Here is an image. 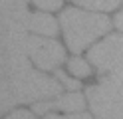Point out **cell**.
<instances>
[{
    "label": "cell",
    "mask_w": 123,
    "mask_h": 119,
    "mask_svg": "<svg viewBox=\"0 0 123 119\" xmlns=\"http://www.w3.org/2000/svg\"><path fill=\"white\" fill-rule=\"evenodd\" d=\"M62 91L60 79L48 77L28 66L14 74L0 77V115L10 111L16 103H36L56 97Z\"/></svg>",
    "instance_id": "cell-1"
},
{
    "label": "cell",
    "mask_w": 123,
    "mask_h": 119,
    "mask_svg": "<svg viewBox=\"0 0 123 119\" xmlns=\"http://www.w3.org/2000/svg\"><path fill=\"white\" fill-rule=\"evenodd\" d=\"M8 119H34V115L28 113V111H24V109H20V111H14V113H10Z\"/></svg>",
    "instance_id": "cell-13"
},
{
    "label": "cell",
    "mask_w": 123,
    "mask_h": 119,
    "mask_svg": "<svg viewBox=\"0 0 123 119\" xmlns=\"http://www.w3.org/2000/svg\"><path fill=\"white\" fill-rule=\"evenodd\" d=\"M32 2L42 10H58L62 6V0H32Z\"/></svg>",
    "instance_id": "cell-11"
},
{
    "label": "cell",
    "mask_w": 123,
    "mask_h": 119,
    "mask_svg": "<svg viewBox=\"0 0 123 119\" xmlns=\"http://www.w3.org/2000/svg\"><path fill=\"white\" fill-rule=\"evenodd\" d=\"M74 2L86 6L89 10H113V8H117L121 0H74Z\"/></svg>",
    "instance_id": "cell-8"
},
{
    "label": "cell",
    "mask_w": 123,
    "mask_h": 119,
    "mask_svg": "<svg viewBox=\"0 0 123 119\" xmlns=\"http://www.w3.org/2000/svg\"><path fill=\"white\" fill-rule=\"evenodd\" d=\"M115 26H117V28L123 32V12H119L117 16H115Z\"/></svg>",
    "instance_id": "cell-14"
},
{
    "label": "cell",
    "mask_w": 123,
    "mask_h": 119,
    "mask_svg": "<svg viewBox=\"0 0 123 119\" xmlns=\"http://www.w3.org/2000/svg\"><path fill=\"white\" fill-rule=\"evenodd\" d=\"M56 77L62 81V85H66V87H68V89H80V87H81V83L78 81V79H74V77H70V75H66L64 71H58Z\"/></svg>",
    "instance_id": "cell-10"
},
{
    "label": "cell",
    "mask_w": 123,
    "mask_h": 119,
    "mask_svg": "<svg viewBox=\"0 0 123 119\" xmlns=\"http://www.w3.org/2000/svg\"><path fill=\"white\" fill-rule=\"evenodd\" d=\"M60 26L64 28L66 42L74 54H80L95 38L103 36L111 28V22L103 14H93L86 10H64L60 16Z\"/></svg>",
    "instance_id": "cell-2"
},
{
    "label": "cell",
    "mask_w": 123,
    "mask_h": 119,
    "mask_svg": "<svg viewBox=\"0 0 123 119\" xmlns=\"http://www.w3.org/2000/svg\"><path fill=\"white\" fill-rule=\"evenodd\" d=\"M68 68H70V71H72V74L80 75V77L89 75V63H87V62H83L81 58H74V60H70Z\"/></svg>",
    "instance_id": "cell-9"
},
{
    "label": "cell",
    "mask_w": 123,
    "mask_h": 119,
    "mask_svg": "<svg viewBox=\"0 0 123 119\" xmlns=\"http://www.w3.org/2000/svg\"><path fill=\"white\" fill-rule=\"evenodd\" d=\"M28 56L40 69L48 71L58 68L66 58V52L56 40H46L40 36H28Z\"/></svg>",
    "instance_id": "cell-5"
},
{
    "label": "cell",
    "mask_w": 123,
    "mask_h": 119,
    "mask_svg": "<svg viewBox=\"0 0 123 119\" xmlns=\"http://www.w3.org/2000/svg\"><path fill=\"white\" fill-rule=\"evenodd\" d=\"M30 32L42 36H56L58 34V22L48 14H30V24H28Z\"/></svg>",
    "instance_id": "cell-7"
},
{
    "label": "cell",
    "mask_w": 123,
    "mask_h": 119,
    "mask_svg": "<svg viewBox=\"0 0 123 119\" xmlns=\"http://www.w3.org/2000/svg\"><path fill=\"white\" fill-rule=\"evenodd\" d=\"M46 119H91L87 113H75V115H48Z\"/></svg>",
    "instance_id": "cell-12"
},
{
    "label": "cell",
    "mask_w": 123,
    "mask_h": 119,
    "mask_svg": "<svg viewBox=\"0 0 123 119\" xmlns=\"http://www.w3.org/2000/svg\"><path fill=\"white\" fill-rule=\"evenodd\" d=\"M87 101L97 119H123V69L89 87Z\"/></svg>",
    "instance_id": "cell-3"
},
{
    "label": "cell",
    "mask_w": 123,
    "mask_h": 119,
    "mask_svg": "<svg viewBox=\"0 0 123 119\" xmlns=\"http://www.w3.org/2000/svg\"><path fill=\"white\" fill-rule=\"evenodd\" d=\"M89 60L99 71L123 69V36H109L89 50Z\"/></svg>",
    "instance_id": "cell-4"
},
{
    "label": "cell",
    "mask_w": 123,
    "mask_h": 119,
    "mask_svg": "<svg viewBox=\"0 0 123 119\" xmlns=\"http://www.w3.org/2000/svg\"><path fill=\"white\" fill-rule=\"evenodd\" d=\"M86 107V101L78 91H72L68 95H56V97H50L48 101H36L34 103V111L36 113H48V111H68V113H74V111H81Z\"/></svg>",
    "instance_id": "cell-6"
}]
</instances>
